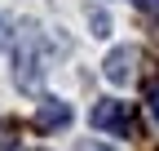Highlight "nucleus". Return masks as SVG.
Segmentation results:
<instances>
[{
	"mask_svg": "<svg viewBox=\"0 0 159 151\" xmlns=\"http://www.w3.org/2000/svg\"><path fill=\"white\" fill-rule=\"evenodd\" d=\"M44 53H40V40L35 36H22V45H18V85L22 89H40L44 85Z\"/></svg>",
	"mask_w": 159,
	"mask_h": 151,
	"instance_id": "f257e3e1",
	"label": "nucleus"
},
{
	"mask_svg": "<svg viewBox=\"0 0 159 151\" xmlns=\"http://www.w3.org/2000/svg\"><path fill=\"white\" fill-rule=\"evenodd\" d=\"M89 124H93V129H102V134H128V129H133L128 102H115V98L93 102V111H89Z\"/></svg>",
	"mask_w": 159,
	"mask_h": 151,
	"instance_id": "f03ea898",
	"label": "nucleus"
},
{
	"mask_svg": "<svg viewBox=\"0 0 159 151\" xmlns=\"http://www.w3.org/2000/svg\"><path fill=\"white\" fill-rule=\"evenodd\" d=\"M35 120H40V129H62V124H71V107L57 102V98H44L40 111H35Z\"/></svg>",
	"mask_w": 159,
	"mask_h": 151,
	"instance_id": "20e7f679",
	"label": "nucleus"
},
{
	"mask_svg": "<svg viewBox=\"0 0 159 151\" xmlns=\"http://www.w3.org/2000/svg\"><path fill=\"white\" fill-rule=\"evenodd\" d=\"M133 5L142 9V13H155V18H159V0H133Z\"/></svg>",
	"mask_w": 159,
	"mask_h": 151,
	"instance_id": "39448f33",
	"label": "nucleus"
},
{
	"mask_svg": "<svg viewBox=\"0 0 159 151\" xmlns=\"http://www.w3.org/2000/svg\"><path fill=\"white\" fill-rule=\"evenodd\" d=\"M0 151H22V142H0Z\"/></svg>",
	"mask_w": 159,
	"mask_h": 151,
	"instance_id": "0eeeda50",
	"label": "nucleus"
},
{
	"mask_svg": "<svg viewBox=\"0 0 159 151\" xmlns=\"http://www.w3.org/2000/svg\"><path fill=\"white\" fill-rule=\"evenodd\" d=\"M150 111H155V120H159V85L150 89Z\"/></svg>",
	"mask_w": 159,
	"mask_h": 151,
	"instance_id": "423d86ee",
	"label": "nucleus"
},
{
	"mask_svg": "<svg viewBox=\"0 0 159 151\" xmlns=\"http://www.w3.org/2000/svg\"><path fill=\"white\" fill-rule=\"evenodd\" d=\"M133 62H137V49L133 45H119L106 53V62H102V76L111 85H128V76H133Z\"/></svg>",
	"mask_w": 159,
	"mask_h": 151,
	"instance_id": "7ed1b4c3",
	"label": "nucleus"
}]
</instances>
